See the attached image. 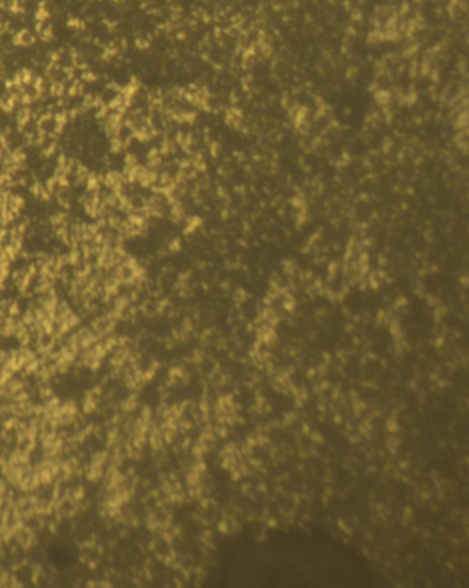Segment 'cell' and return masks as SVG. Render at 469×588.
<instances>
[{
  "label": "cell",
  "mask_w": 469,
  "mask_h": 588,
  "mask_svg": "<svg viewBox=\"0 0 469 588\" xmlns=\"http://www.w3.org/2000/svg\"><path fill=\"white\" fill-rule=\"evenodd\" d=\"M13 40L18 46H30L36 40V33L32 32V30H29V29H22V30H19L18 33L15 34Z\"/></svg>",
  "instance_id": "1"
}]
</instances>
